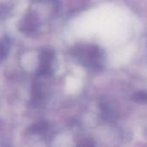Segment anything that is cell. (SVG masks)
I'll use <instances>...</instances> for the list:
<instances>
[{
  "mask_svg": "<svg viewBox=\"0 0 147 147\" xmlns=\"http://www.w3.org/2000/svg\"><path fill=\"white\" fill-rule=\"evenodd\" d=\"M39 18L35 12L32 11L28 12L18 24L20 31L25 33L26 34H34L39 29Z\"/></svg>",
  "mask_w": 147,
  "mask_h": 147,
  "instance_id": "3957f363",
  "label": "cell"
},
{
  "mask_svg": "<svg viewBox=\"0 0 147 147\" xmlns=\"http://www.w3.org/2000/svg\"><path fill=\"white\" fill-rule=\"evenodd\" d=\"M76 55L84 64L92 68H99L102 65V53L96 46H87L85 47H78L75 51Z\"/></svg>",
  "mask_w": 147,
  "mask_h": 147,
  "instance_id": "6da1fadb",
  "label": "cell"
},
{
  "mask_svg": "<svg viewBox=\"0 0 147 147\" xmlns=\"http://www.w3.org/2000/svg\"><path fill=\"white\" fill-rule=\"evenodd\" d=\"M54 59H55V53L53 49L49 47L42 48L39 55L38 73L41 76L50 75L53 72Z\"/></svg>",
  "mask_w": 147,
  "mask_h": 147,
  "instance_id": "7a4b0ae2",
  "label": "cell"
},
{
  "mask_svg": "<svg viewBox=\"0 0 147 147\" xmlns=\"http://www.w3.org/2000/svg\"><path fill=\"white\" fill-rule=\"evenodd\" d=\"M10 50V40L8 36L0 39V64L7 58Z\"/></svg>",
  "mask_w": 147,
  "mask_h": 147,
  "instance_id": "277c9868",
  "label": "cell"
},
{
  "mask_svg": "<svg viewBox=\"0 0 147 147\" xmlns=\"http://www.w3.org/2000/svg\"><path fill=\"white\" fill-rule=\"evenodd\" d=\"M133 99L137 102H147V93L144 91H140L134 94Z\"/></svg>",
  "mask_w": 147,
  "mask_h": 147,
  "instance_id": "5b68a950",
  "label": "cell"
}]
</instances>
